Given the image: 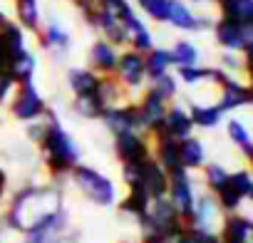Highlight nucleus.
Masks as SVG:
<instances>
[{"mask_svg": "<svg viewBox=\"0 0 253 243\" xmlns=\"http://www.w3.org/2000/svg\"><path fill=\"white\" fill-rule=\"evenodd\" d=\"M137 117H139V124L157 127L159 122L164 119V102H162V97L157 92H149L144 104H142V109L137 112Z\"/></svg>", "mask_w": 253, "mask_h": 243, "instance_id": "obj_13", "label": "nucleus"}, {"mask_svg": "<svg viewBox=\"0 0 253 243\" xmlns=\"http://www.w3.org/2000/svg\"><path fill=\"white\" fill-rule=\"evenodd\" d=\"M167 20L174 25V28H181V30H194L199 28V23L194 20V15L186 10L184 3H179V0H169V15Z\"/></svg>", "mask_w": 253, "mask_h": 243, "instance_id": "obj_17", "label": "nucleus"}, {"mask_svg": "<svg viewBox=\"0 0 253 243\" xmlns=\"http://www.w3.org/2000/svg\"><path fill=\"white\" fill-rule=\"evenodd\" d=\"M199 3H204V0H199Z\"/></svg>", "mask_w": 253, "mask_h": 243, "instance_id": "obj_45", "label": "nucleus"}, {"mask_svg": "<svg viewBox=\"0 0 253 243\" xmlns=\"http://www.w3.org/2000/svg\"><path fill=\"white\" fill-rule=\"evenodd\" d=\"M18 15L28 28H38V0H18Z\"/></svg>", "mask_w": 253, "mask_h": 243, "instance_id": "obj_32", "label": "nucleus"}, {"mask_svg": "<svg viewBox=\"0 0 253 243\" xmlns=\"http://www.w3.org/2000/svg\"><path fill=\"white\" fill-rule=\"evenodd\" d=\"M223 99H221V109H233V107H243L251 102V89L238 84V82H231L226 80L223 82Z\"/></svg>", "mask_w": 253, "mask_h": 243, "instance_id": "obj_15", "label": "nucleus"}, {"mask_svg": "<svg viewBox=\"0 0 253 243\" xmlns=\"http://www.w3.org/2000/svg\"><path fill=\"white\" fill-rule=\"evenodd\" d=\"M179 243H221V238L213 231H204V228H186Z\"/></svg>", "mask_w": 253, "mask_h": 243, "instance_id": "obj_31", "label": "nucleus"}, {"mask_svg": "<svg viewBox=\"0 0 253 243\" xmlns=\"http://www.w3.org/2000/svg\"><path fill=\"white\" fill-rule=\"evenodd\" d=\"M97 20H99V25H102V30L107 33L109 40H114V42H126V28H124L122 20H117V18L109 15V13H99Z\"/></svg>", "mask_w": 253, "mask_h": 243, "instance_id": "obj_20", "label": "nucleus"}, {"mask_svg": "<svg viewBox=\"0 0 253 243\" xmlns=\"http://www.w3.org/2000/svg\"><path fill=\"white\" fill-rule=\"evenodd\" d=\"M89 55H92V62H94L99 70H114V67H117V52H114L107 42H97Z\"/></svg>", "mask_w": 253, "mask_h": 243, "instance_id": "obj_23", "label": "nucleus"}, {"mask_svg": "<svg viewBox=\"0 0 253 243\" xmlns=\"http://www.w3.org/2000/svg\"><path fill=\"white\" fill-rule=\"evenodd\" d=\"M117 154L126 164H137V162L147 159V144L134 132H122V134H117Z\"/></svg>", "mask_w": 253, "mask_h": 243, "instance_id": "obj_8", "label": "nucleus"}, {"mask_svg": "<svg viewBox=\"0 0 253 243\" xmlns=\"http://www.w3.org/2000/svg\"><path fill=\"white\" fill-rule=\"evenodd\" d=\"M104 13L114 15L117 20H126L132 15V8H129L126 0H107V3H104Z\"/></svg>", "mask_w": 253, "mask_h": 243, "instance_id": "obj_35", "label": "nucleus"}, {"mask_svg": "<svg viewBox=\"0 0 253 243\" xmlns=\"http://www.w3.org/2000/svg\"><path fill=\"white\" fill-rule=\"evenodd\" d=\"M67 80H70V87H72L77 94L97 92V84H99V80H97L92 72H87V70H70Z\"/></svg>", "mask_w": 253, "mask_h": 243, "instance_id": "obj_19", "label": "nucleus"}, {"mask_svg": "<svg viewBox=\"0 0 253 243\" xmlns=\"http://www.w3.org/2000/svg\"><path fill=\"white\" fill-rule=\"evenodd\" d=\"M33 72H35V60L28 55V52H23V55H18L15 60H13V65H10V77H15V80H20L23 84H28L30 82V77H33Z\"/></svg>", "mask_w": 253, "mask_h": 243, "instance_id": "obj_21", "label": "nucleus"}, {"mask_svg": "<svg viewBox=\"0 0 253 243\" xmlns=\"http://www.w3.org/2000/svg\"><path fill=\"white\" fill-rule=\"evenodd\" d=\"M218 201H221V206H223V208L233 211V208H238V206H241V201H243V199H241V196L228 186V181H226V184L218 189Z\"/></svg>", "mask_w": 253, "mask_h": 243, "instance_id": "obj_36", "label": "nucleus"}, {"mask_svg": "<svg viewBox=\"0 0 253 243\" xmlns=\"http://www.w3.org/2000/svg\"><path fill=\"white\" fill-rule=\"evenodd\" d=\"M204 164V147L199 139H189L184 137V142H179V166H201Z\"/></svg>", "mask_w": 253, "mask_h": 243, "instance_id": "obj_14", "label": "nucleus"}, {"mask_svg": "<svg viewBox=\"0 0 253 243\" xmlns=\"http://www.w3.org/2000/svg\"><path fill=\"white\" fill-rule=\"evenodd\" d=\"M124 28L134 35V45H137L139 50H149V47H152V38H149V33L144 30V25H142L134 15H129V18L124 20Z\"/></svg>", "mask_w": 253, "mask_h": 243, "instance_id": "obj_26", "label": "nucleus"}, {"mask_svg": "<svg viewBox=\"0 0 253 243\" xmlns=\"http://www.w3.org/2000/svg\"><path fill=\"white\" fill-rule=\"evenodd\" d=\"M75 107H77V112L80 114H84V117H97V114H102V99L94 94V92H89V94H80V99L75 102Z\"/></svg>", "mask_w": 253, "mask_h": 243, "instance_id": "obj_28", "label": "nucleus"}, {"mask_svg": "<svg viewBox=\"0 0 253 243\" xmlns=\"http://www.w3.org/2000/svg\"><path fill=\"white\" fill-rule=\"evenodd\" d=\"M223 20H231L236 25H251L253 23V0H221Z\"/></svg>", "mask_w": 253, "mask_h": 243, "instance_id": "obj_10", "label": "nucleus"}, {"mask_svg": "<svg viewBox=\"0 0 253 243\" xmlns=\"http://www.w3.org/2000/svg\"><path fill=\"white\" fill-rule=\"evenodd\" d=\"M253 223L246 216H231L223 223V233L218 236L221 243H251Z\"/></svg>", "mask_w": 253, "mask_h": 243, "instance_id": "obj_9", "label": "nucleus"}, {"mask_svg": "<svg viewBox=\"0 0 253 243\" xmlns=\"http://www.w3.org/2000/svg\"><path fill=\"white\" fill-rule=\"evenodd\" d=\"M65 226H67V216L62 211H57L50 221H45L42 226L28 231L23 243H57L62 231H65Z\"/></svg>", "mask_w": 253, "mask_h": 243, "instance_id": "obj_7", "label": "nucleus"}, {"mask_svg": "<svg viewBox=\"0 0 253 243\" xmlns=\"http://www.w3.org/2000/svg\"><path fill=\"white\" fill-rule=\"evenodd\" d=\"M174 92H176L174 80H171V77H159V82H157V94L164 99V97H174Z\"/></svg>", "mask_w": 253, "mask_h": 243, "instance_id": "obj_41", "label": "nucleus"}, {"mask_svg": "<svg viewBox=\"0 0 253 243\" xmlns=\"http://www.w3.org/2000/svg\"><path fill=\"white\" fill-rule=\"evenodd\" d=\"M137 3L142 5V10L147 15H152L154 20H167L169 15V0H137Z\"/></svg>", "mask_w": 253, "mask_h": 243, "instance_id": "obj_30", "label": "nucleus"}, {"mask_svg": "<svg viewBox=\"0 0 253 243\" xmlns=\"http://www.w3.org/2000/svg\"><path fill=\"white\" fill-rule=\"evenodd\" d=\"M10 84H13V77H10V75H3V72H0V102L5 99V94H8Z\"/></svg>", "mask_w": 253, "mask_h": 243, "instance_id": "obj_42", "label": "nucleus"}, {"mask_svg": "<svg viewBox=\"0 0 253 243\" xmlns=\"http://www.w3.org/2000/svg\"><path fill=\"white\" fill-rule=\"evenodd\" d=\"M104 119H107V127L114 129L117 134L122 132H132L134 124H139V117L132 107H126V109H109L104 112Z\"/></svg>", "mask_w": 253, "mask_h": 243, "instance_id": "obj_12", "label": "nucleus"}, {"mask_svg": "<svg viewBox=\"0 0 253 243\" xmlns=\"http://www.w3.org/2000/svg\"><path fill=\"white\" fill-rule=\"evenodd\" d=\"M206 179H209V186L211 189H221L226 181H228V174L221 169V166H209V171H206Z\"/></svg>", "mask_w": 253, "mask_h": 243, "instance_id": "obj_38", "label": "nucleus"}, {"mask_svg": "<svg viewBox=\"0 0 253 243\" xmlns=\"http://www.w3.org/2000/svg\"><path fill=\"white\" fill-rule=\"evenodd\" d=\"M45 149H47V159H50V166L52 169H70V166H75V162H77V147H75V142L62 132V127L57 124H50L47 127V132H45Z\"/></svg>", "mask_w": 253, "mask_h": 243, "instance_id": "obj_2", "label": "nucleus"}, {"mask_svg": "<svg viewBox=\"0 0 253 243\" xmlns=\"http://www.w3.org/2000/svg\"><path fill=\"white\" fill-rule=\"evenodd\" d=\"M3 25H5V15H3V13H0V28H3Z\"/></svg>", "mask_w": 253, "mask_h": 243, "instance_id": "obj_44", "label": "nucleus"}, {"mask_svg": "<svg viewBox=\"0 0 253 243\" xmlns=\"http://www.w3.org/2000/svg\"><path fill=\"white\" fill-rule=\"evenodd\" d=\"M42 112H45V102H42V97L38 94V89H35L30 82L23 84V89H20L15 104H13V114H15L18 119H35V117L42 114Z\"/></svg>", "mask_w": 253, "mask_h": 243, "instance_id": "obj_6", "label": "nucleus"}, {"mask_svg": "<svg viewBox=\"0 0 253 243\" xmlns=\"http://www.w3.org/2000/svg\"><path fill=\"white\" fill-rule=\"evenodd\" d=\"M211 75V70H199L196 65L194 67H181V77L189 82V84H196L199 80H204V77H209Z\"/></svg>", "mask_w": 253, "mask_h": 243, "instance_id": "obj_40", "label": "nucleus"}, {"mask_svg": "<svg viewBox=\"0 0 253 243\" xmlns=\"http://www.w3.org/2000/svg\"><path fill=\"white\" fill-rule=\"evenodd\" d=\"M159 162H162V166H167V169H181L179 166V144L171 139V137H162V142H159Z\"/></svg>", "mask_w": 253, "mask_h": 243, "instance_id": "obj_22", "label": "nucleus"}, {"mask_svg": "<svg viewBox=\"0 0 253 243\" xmlns=\"http://www.w3.org/2000/svg\"><path fill=\"white\" fill-rule=\"evenodd\" d=\"M149 206H152V199H149V196H147L142 189H132V191H129V196H126V201L122 203V208H124L126 213L137 216L139 221L147 216Z\"/></svg>", "mask_w": 253, "mask_h": 243, "instance_id": "obj_18", "label": "nucleus"}, {"mask_svg": "<svg viewBox=\"0 0 253 243\" xmlns=\"http://www.w3.org/2000/svg\"><path fill=\"white\" fill-rule=\"evenodd\" d=\"M10 65H13V52H10V47L5 42V35L0 33V72L8 75L10 72Z\"/></svg>", "mask_w": 253, "mask_h": 243, "instance_id": "obj_37", "label": "nucleus"}, {"mask_svg": "<svg viewBox=\"0 0 253 243\" xmlns=\"http://www.w3.org/2000/svg\"><path fill=\"white\" fill-rule=\"evenodd\" d=\"M218 117H221V109H216V107H194L191 124L196 122V124H201V127H216Z\"/></svg>", "mask_w": 253, "mask_h": 243, "instance_id": "obj_27", "label": "nucleus"}, {"mask_svg": "<svg viewBox=\"0 0 253 243\" xmlns=\"http://www.w3.org/2000/svg\"><path fill=\"white\" fill-rule=\"evenodd\" d=\"M60 211V194L55 189H25L10 206V226L28 233Z\"/></svg>", "mask_w": 253, "mask_h": 243, "instance_id": "obj_1", "label": "nucleus"}, {"mask_svg": "<svg viewBox=\"0 0 253 243\" xmlns=\"http://www.w3.org/2000/svg\"><path fill=\"white\" fill-rule=\"evenodd\" d=\"M162 127H164V132H167V137H186L189 134V129H191V119L181 112V109H174V112H169L164 119H162Z\"/></svg>", "mask_w": 253, "mask_h": 243, "instance_id": "obj_16", "label": "nucleus"}, {"mask_svg": "<svg viewBox=\"0 0 253 243\" xmlns=\"http://www.w3.org/2000/svg\"><path fill=\"white\" fill-rule=\"evenodd\" d=\"M75 181L89 201H94L99 206H112L114 203V196H117L114 184L107 176H102L99 171L87 169V166H77L75 169Z\"/></svg>", "mask_w": 253, "mask_h": 243, "instance_id": "obj_3", "label": "nucleus"}, {"mask_svg": "<svg viewBox=\"0 0 253 243\" xmlns=\"http://www.w3.org/2000/svg\"><path fill=\"white\" fill-rule=\"evenodd\" d=\"M216 38H218V42L223 47L238 50V47H248L251 45L253 30H251V25H236L231 20H221L216 25Z\"/></svg>", "mask_w": 253, "mask_h": 243, "instance_id": "obj_5", "label": "nucleus"}, {"mask_svg": "<svg viewBox=\"0 0 253 243\" xmlns=\"http://www.w3.org/2000/svg\"><path fill=\"white\" fill-rule=\"evenodd\" d=\"M169 65H171V55H169L167 50H154V52L149 55V60L144 62V70H147L152 77H164V72H167Z\"/></svg>", "mask_w": 253, "mask_h": 243, "instance_id": "obj_25", "label": "nucleus"}, {"mask_svg": "<svg viewBox=\"0 0 253 243\" xmlns=\"http://www.w3.org/2000/svg\"><path fill=\"white\" fill-rule=\"evenodd\" d=\"M171 55V62H179L181 67H194L196 65V60H199V50L191 45V42H176V47H174V52H169Z\"/></svg>", "mask_w": 253, "mask_h": 243, "instance_id": "obj_24", "label": "nucleus"}, {"mask_svg": "<svg viewBox=\"0 0 253 243\" xmlns=\"http://www.w3.org/2000/svg\"><path fill=\"white\" fill-rule=\"evenodd\" d=\"M47 42H50V45H55V47H60V50H67L70 38H67L57 25H50V30H47Z\"/></svg>", "mask_w": 253, "mask_h": 243, "instance_id": "obj_39", "label": "nucleus"}, {"mask_svg": "<svg viewBox=\"0 0 253 243\" xmlns=\"http://www.w3.org/2000/svg\"><path fill=\"white\" fill-rule=\"evenodd\" d=\"M228 186L241 196V199H248L253 194V181H251V174L248 171H238L233 176H228Z\"/></svg>", "mask_w": 253, "mask_h": 243, "instance_id": "obj_29", "label": "nucleus"}, {"mask_svg": "<svg viewBox=\"0 0 253 243\" xmlns=\"http://www.w3.org/2000/svg\"><path fill=\"white\" fill-rule=\"evenodd\" d=\"M169 191H171V199L169 201L176 208V213L181 218H189L191 216V208H194V191H191V184H189L186 171H181V169H174L171 171Z\"/></svg>", "mask_w": 253, "mask_h": 243, "instance_id": "obj_4", "label": "nucleus"}, {"mask_svg": "<svg viewBox=\"0 0 253 243\" xmlns=\"http://www.w3.org/2000/svg\"><path fill=\"white\" fill-rule=\"evenodd\" d=\"M5 42H8V47H10V52H13V60L18 57V55H23L25 52V45H23V33L15 28V25H5Z\"/></svg>", "mask_w": 253, "mask_h": 243, "instance_id": "obj_34", "label": "nucleus"}, {"mask_svg": "<svg viewBox=\"0 0 253 243\" xmlns=\"http://www.w3.org/2000/svg\"><path fill=\"white\" fill-rule=\"evenodd\" d=\"M117 65H119V72H122V80L126 82V84H139L142 82V77H144V60L137 55V52H126L122 60H117Z\"/></svg>", "mask_w": 253, "mask_h": 243, "instance_id": "obj_11", "label": "nucleus"}, {"mask_svg": "<svg viewBox=\"0 0 253 243\" xmlns=\"http://www.w3.org/2000/svg\"><path fill=\"white\" fill-rule=\"evenodd\" d=\"M3 191H5V174L0 171V196H3Z\"/></svg>", "mask_w": 253, "mask_h": 243, "instance_id": "obj_43", "label": "nucleus"}, {"mask_svg": "<svg viewBox=\"0 0 253 243\" xmlns=\"http://www.w3.org/2000/svg\"><path fill=\"white\" fill-rule=\"evenodd\" d=\"M228 134L246 154H251V137H248V132H246V127L241 124V122H228Z\"/></svg>", "mask_w": 253, "mask_h": 243, "instance_id": "obj_33", "label": "nucleus"}]
</instances>
